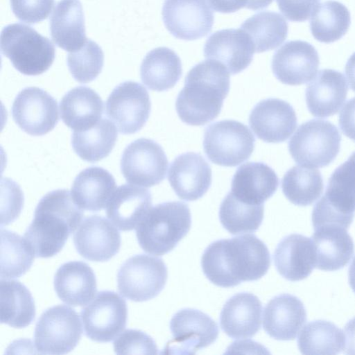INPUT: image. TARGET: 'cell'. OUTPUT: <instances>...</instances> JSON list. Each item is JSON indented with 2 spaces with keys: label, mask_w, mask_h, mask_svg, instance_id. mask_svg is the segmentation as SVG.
I'll return each mask as SVG.
<instances>
[{
  "label": "cell",
  "mask_w": 355,
  "mask_h": 355,
  "mask_svg": "<svg viewBox=\"0 0 355 355\" xmlns=\"http://www.w3.org/2000/svg\"><path fill=\"white\" fill-rule=\"evenodd\" d=\"M270 265L267 246L254 234L216 241L206 248L201 259L206 277L224 288L257 280L266 274Z\"/></svg>",
  "instance_id": "cell-1"
},
{
  "label": "cell",
  "mask_w": 355,
  "mask_h": 355,
  "mask_svg": "<svg viewBox=\"0 0 355 355\" xmlns=\"http://www.w3.org/2000/svg\"><path fill=\"white\" fill-rule=\"evenodd\" d=\"M230 75L221 63L207 60L190 69L178 94L175 109L184 123L203 125L220 114L230 90Z\"/></svg>",
  "instance_id": "cell-2"
},
{
  "label": "cell",
  "mask_w": 355,
  "mask_h": 355,
  "mask_svg": "<svg viewBox=\"0 0 355 355\" xmlns=\"http://www.w3.org/2000/svg\"><path fill=\"white\" fill-rule=\"evenodd\" d=\"M83 210L68 190H54L44 195L24 234L35 256L49 258L57 254L81 223Z\"/></svg>",
  "instance_id": "cell-3"
},
{
  "label": "cell",
  "mask_w": 355,
  "mask_h": 355,
  "mask_svg": "<svg viewBox=\"0 0 355 355\" xmlns=\"http://www.w3.org/2000/svg\"><path fill=\"white\" fill-rule=\"evenodd\" d=\"M191 225V212L187 204L166 202L150 209L136 227V236L144 252L162 256L177 245Z\"/></svg>",
  "instance_id": "cell-4"
},
{
  "label": "cell",
  "mask_w": 355,
  "mask_h": 355,
  "mask_svg": "<svg viewBox=\"0 0 355 355\" xmlns=\"http://www.w3.org/2000/svg\"><path fill=\"white\" fill-rule=\"evenodd\" d=\"M0 46L1 53L24 75L43 73L55 59V49L53 43L32 27L20 23L3 28Z\"/></svg>",
  "instance_id": "cell-5"
},
{
  "label": "cell",
  "mask_w": 355,
  "mask_h": 355,
  "mask_svg": "<svg viewBox=\"0 0 355 355\" xmlns=\"http://www.w3.org/2000/svg\"><path fill=\"white\" fill-rule=\"evenodd\" d=\"M341 136L331 122L311 119L301 124L288 142V150L298 164L321 168L332 162L338 154Z\"/></svg>",
  "instance_id": "cell-6"
},
{
  "label": "cell",
  "mask_w": 355,
  "mask_h": 355,
  "mask_svg": "<svg viewBox=\"0 0 355 355\" xmlns=\"http://www.w3.org/2000/svg\"><path fill=\"white\" fill-rule=\"evenodd\" d=\"M255 139L250 129L234 120H223L206 128L203 148L208 159L219 166H236L251 156Z\"/></svg>",
  "instance_id": "cell-7"
},
{
  "label": "cell",
  "mask_w": 355,
  "mask_h": 355,
  "mask_svg": "<svg viewBox=\"0 0 355 355\" xmlns=\"http://www.w3.org/2000/svg\"><path fill=\"white\" fill-rule=\"evenodd\" d=\"M82 332L76 311L58 304L45 310L38 319L34 332L35 345L40 354H67L76 347Z\"/></svg>",
  "instance_id": "cell-8"
},
{
  "label": "cell",
  "mask_w": 355,
  "mask_h": 355,
  "mask_svg": "<svg viewBox=\"0 0 355 355\" xmlns=\"http://www.w3.org/2000/svg\"><path fill=\"white\" fill-rule=\"evenodd\" d=\"M168 277L167 267L160 258L137 254L128 259L117 273L120 294L134 302H144L159 294Z\"/></svg>",
  "instance_id": "cell-9"
},
{
  "label": "cell",
  "mask_w": 355,
  "mask_h": 355,
  "mask_svg": "<svg viewBox=\"0 0 355 355\" xmlns=\"http://www.w3.org/2000/svg\"><path fill=\"white\" fill-rule=\"evenodd\" d=\"M85 336L93 341L108 343L125 329L128 309L123 298L111 291L97 293L80 312Z\"/></svg>",
  "instance_id": "cell-10"
},
{
  "label": "cell",
  "mask_w": 355,
  "mask_h": 355,
  "mask_svg": "<svg viewBox=\"0 0 355 355\" xmlns=\"http://www.w3.org/2000/svg\"><path fill=\"white\" fill-rule=\"evenodd\" d=\"M150 109L148 91L134 81H125L116 86L105 103L107 116L123 135L140 130L149 117Z\"/></svg>",
  "instance_id": "cell-11"
},
{
  "label": "cell",
  "mask_w": 355,
  "mask_h": 355,
  "mask_svg": "<svg viewBox=\"0 0 355 355\" xmlns=\"http://www.w3.org/2000/svg\"><path fill=\"white\" fill-rule=\"evenodd\" d=\"M120 166L128 183L150 187L165 178L168 159L159 144L152 139L140 138L124 149Z\"/></svg>",
  "instance_id": "cell-12"
},
{
  "label": "cell",
  "mask_w": 355,
  "mask_h": 355,
  "mask_svg": "<svg viewBox=\"0 0 355 355\" xmlns=\"http://www.w3.org/2000/svg\"><path fill=\"white\" fill-rule=\"evenodd\" d=\"M173 338L165 348L167 354H195L216 341L217 324L207 314L193 309H183L171 318Z\"/></svg>",
  "instance_id": "cell-13"
},
{
  "label": "cell",
  "mask_w": 355,
  "mask_h": 355,
  "mask_svg": "<svg viewBox=\"0 0 355 355\" xmlns=\"http://www.w3.org/2000/svg\"><path fill=\"white\" fill-rule=\"evenodd\" d=\"M12 116L22 130L33 136L48 133L59 120L56 101L36 87H26L17 95L12 106Z\"/></svg>",
  "instance_id": "cell-14"
},
{
  "label": "cell",
  "mask_w": 355,
  "mask_h": 355,
  "mask_svg": "<svg viewBox=\"0 0 355 355\" xmlns=\"http://www.w3.org/2000/svg\"><path fill=\"white\" fill-rule=\"evenodd\" d=\"M162 19L174 37L194 40L211 32L214 17L207 0H165Z\"/></svg>",
  "instance_id": "cell-15"
},
{
  "label": "cell",
  "mask_w": 355,
  "mask_h": 355,
  "mask_svg": "<svg viewBox=\"0 0 355 355\" xmlns=\"http://www.w3.org/2000/svg\"><path fill=\"white\" fill-rule=\"evenodd\" d=\"M315 206L349 227L355 213V152L331 174L324 195Z\"/></svg>",
  "instance_id": "cell-16"
},
{
  "label": "cell",
  "mask_w": 355,
  "mask_h": 355,
  "mask_svg": "<svg viewBox=\"0 0 355 355\" xmlns=\"http://www.w3.org/2000/svg\"><path fill=\"white\" fill-rule=\"evenodd\" d=\"M73 240L77 252L92 261L110 260L119 252L121 246V236L116 226L99 215L82 220Z\"/></svg>",
  "instance_id": "cell-17"
},
{
  "label": "cell",
  "mask_w": 355,
  "mask_h": 355,
  "mask_svg": "<svg viewBox=\"0 0 355 355\" xmlns=\"http://www.w3.org/2000/svg\"><path fill=\"white\" fill-rule=\"evenodd\" d=\"M318 53L313 46L302 40L285 43L274 53L272 70L280 82L300 85L312 80L319 67Z\"/></svg>",
  "instance_id": "cell-18"
},
{
  "label": "cell",
  "mask_w": 355,
  "mask_h": 355,
  "mask_svg": "<svg viewBox=\"0 0 355 355\" xmlns=\"http://www.w3.org/2000/svg\"><path fill=\"white\" fill-rule=\"evenodd\" d=\"M249 124L261 140L268 143L285 141L297 126V116L293 107L279 98L259 102L251 111Z\"/></svg>",
  "instance_id": "cell-19"
},
{
  "label": "cell",
  "mask_w": 355,
  "mask_h": 355,
  "mask_svg": "<svg viewBox=\"0 0 355 355\" xmlns=\"http://www.w3.org/2000/svg\"><path fill=\"white\" fill-rule=\"evenodd\" d=\"M168 180L175 194L187 201L202 197L211 184V169L200 154L188 152L171 163Z\"/></svg>",
  "instance_id": "cell-20"
},
{
  "label": "cell",
  "mask_w": 355,
  "mask_h": 355,
  "mask_svg": "<svg viewBox=\"0 0 355 355\" xmlns=\"http://www.w3.org/2000/svg\"><path fill=\"white\" fill-rule=\"evenodd\" d=\"M254 52L251 38L241 28L216 31L208 37L204 46L205 57L221 63L232 74L246 69Z\"/></svg>",
  "instance_id": "cell-21"
},
{
  "label": "cell",
  "mask_w": 355,
  "mask_h": 355,
  "mask_svg": "<svg viewBox=\"0 0 355 355\" xmlns=\"http://www.w3.org/2000/svg\"><path fill=\"white\" fill-rule=\"evenodd\" d=\"M263 316V329L279 340H293L306 321L302 301L287 293L272 298L266 305Z\"/></svg>",
  "instance_id": "cell-22"
},
{
  "label": "cell",
  "mask_w": 355,
  "mask_h": 355,
  "mask_svg": "<svg viewBox=\"0 0 355 355\" xmlns=\"http://www.w3.org/2000/svg\"><path fill=\"white\" fill-rule=\"evenodd\" d=\"M261 302L254 294H235L227 300L221 310L220 327L234 339L253 337L261 327Z\"/></svg>",
  "instance_id": "cell-23"
},
{
  "label": "cell",
  "mask_w": 355,
  "mask_h": 355,
  "mask_svg": "<svg viewBox=\"0 0 355 355\" xmlns=\"http://www.w3.org/2000/svg\"><path fill=\"white\" fill-rule=\"evenodd\" d=\"M348 86L340 71L324 69L319 71L306 89L309 111L316 117H328L336 114L344 103Z\"/></svg>",
  "instance_id": "cell-24"
},
{
  "label": "cell",
  "mask_w": 355,
  "mask_h": 355,
  "mask_svg": "<svg viewBox=\"0 0 355 355\" xmlns=\"http://www.w3.org/2000/svg\"><path fill=\"white\" fill-rule=\"evenodd\" d=\"M273 259L277 270L287 280L306 278L316 265L312 239L299 234L286 236L278 243Z\"/></svg>",
  "instance_id": "cell-25"
},
{
  "label": "cell",
  "mask_w": 355,
  "mask_h": 355,
  "mask_svg": "<svg viewBox=\"0 0 355 355\" xmlns=\"http://www.w3.org/2000/svg\"><path fill=\"white\" fill-rule=\"evenodd\" d=\"M151 205L152 196L148 189L125 184L112 193L106 205V214L119 230L131 231L136 229Z\"/></svg>",
  "instance_id": "cell-26"
},
{
  "label": "cell",
  "mask_w": 355,
  "mask_h": 355,
  "mask_svg": "<svg viewBox=\"0 0 355 355\" xmlns=\"http://www.w3.org/2000/svg\"><path fill=\"white\" fill-rule=\"evenodd\" d=\"M278 186L279 178L272 168L263 162H248L235 172L230 192L246 203L263 205Z\"/></svg>",
  "instance_id": "cell-27"
},
{
  "label": "cell",
  "mask_w": 355,
  "mask_h": 355,
  "mask_svg": "<svg viewBox=\"0 0 355 355\" xmlns=\"http://www.w3.org/2000/svg\"><path fill=\"white\" fill-rule=\"evenodd\" d=\"M314 230L311 239L315 252V268L335 271L345 266L354 253V244L347 229L327 225Z\"/></svg>",
  "instance_id": "cell-28"
},
{
  "label": "cell",
  "mask_w": 355,
  "mask_h": 355,
  "mask_svg": "<svg viewBox=\"0 0 355 355\" xmlns=\"http://www.w3.org/2000/svg\"><path fill=\"white\" fill-rule=\"evenodd\" d=\"M54 288L58 297L65 304L85 306L93 299L97 291L96 276L86 263L69 261L57 270Z\"/></svg>",
  "instance_id": "cell-29"
},
{
  "label": "cell",
  "mask_w": 355,
  "mask_h": 355,
  "mask_svg": "<svg viewBox=\"0 0 355 355\" xmlns=\"http://www.w3.org/2000/svg\"><path fill=\"white\" fill-rule=\"evenodd\" d=\"M51 36L60 48L73 52L86 42L85 17L79 0H61L50 18Z\"/></svg>",
  "instance_id": "cell-30"
},
{
  "label": "cell",
  "mask_w": 355,
  "mask_h": 355,
  "mask_svg": "<svg viewBox=\"0 0 355 355\" xmlns=\"http://www.w3.org/2000/svg\"><path fill=\"white\" fill-rule=\"evenodd\" d=\"M115 189V180L109 171L102 167L92 166L76 177L71 194L82 209L98 211L107 205Z\"/></svg>",
  "instance_id": "cell-31"
},
{
  "label": "cell",
  "mask_w": 355,
  "mask_h": 355,
  "mask_svg": "<svg viewBox=\"0 0 355 355\" xmlns=\"http://www.w3.org/2000/svg\"><path fill=\"white\" fill-rule=\"evenodd\" d=\"M60 116L73 130L89 128L98 122L103 112V101L92 89L78 86L66 93L60 103Z\"/></svg>",
  "instance_id": "cell-32"
},
{
  "label": "cell",
  "mask_w": 355,
  "mask_h": 355,
  "mask_svg": "<svg viewBox=\"0 0 355 355\" xmlns=\"http://www.w3.org/2000/svg\"><path fill=\"white\" fill-rule=\"evenodd\" d=\"M182 73L178 55L167 47H158L149 51L140 67L143 83L150 89L162 92L173 88Z\"/></svg>",
  "instance_id": "cell-33"
},
{
  "label": "cell",
  "mask_w": 355,
  "mask_h": 355,
  "mask_svg": "<svg viewBox=\"0 0 355 355\" xmlns=\"http://www.w3.org/2000/svg\"><path fill=\"white\" fill-rule=\"evenodd\" d=\"M1 322L14 328H24L35 319V306L29 290L17 280L1 279Z\"/></svg>",
  "instance_id": "cell-34"
},
{
  "label": "cell",
  "mask_w": 355,
  "mask_h": 355,
  "mask_svg": "<svg viewBox=\"0 0 355 355\" xmlns=\"http://www.w3.org/2000/svg\"><path fill=\"white\" fill-rule=\"evenodd\" d=\"M116 139L117 130L114 123L101 119L89 128L73 130L71 145L82 159L94 163L110 155Z\"/></svg>",
  "instance_id": "cell-35"
},
{
  "label": "cell",
  "mask_w": 355,
  "mask_h": 355,
  "mask_svg": "<svg viewBox=\"0 0 355 355\" xmlns=\"http://www.w3.org/2000/svg\"><path fill=\"white\" fill-rule=\"evenodd\" d=\"M251 38L256 53L278 47L286 40L288 24L279 13L262 11L246 19L241 26Z\"/></svg>",
  "instance_id": "cell-36"
},
{
  "label": "cell",
  "mask_w": 355,
  "mask_h": 355,
  "mask_svg": "<svg viewBox=\"0 0 355 355\" xmlns=\"http://www.w3.org/2000/svg\"><path fill=\"white\" fill-rule=\"evenodd\" d=\"M345 343L342 329L323 320L307 323L297 338L299 350L303 354H336L344 349Z\"/></svg>",
  "instance_id": "cell-37"
},
{
  "label": "cell",
  "mask_w": 355,
  "mask_h": 355,
  "mask_svg": "<svg viewBox=\"0 0 355 355\" xmlns=\"http://www.w3.org/2000/svg\"><path fill=\"white\" fill-rule=\"evenodd\" d=\"M350 13L343 3L327 1L318 5L312 14L310 29L314 38L323 43L340 40L348 31Z\"/></svg>",
  "instance_id": "cell-38"
},
{
  "label": "cell",
  "mask_w": 355,
  "mask_h": 355,
  "mask_svg": "<svg viewBox=\"0 0 355 355\" xmlns=\"http://www.w3.org/2000/svg\"><path fill=\"white\" fill-rule=\"evenodd\" d=\"M323 180L318 169L295 166L288 170L282 180L286 198L297 206L312 205L322 195Z\"/></svg>",
  "instance_id": "cell-39"
},
{
  "label": "cell",
  "mask_w": 355,
  "mask_h": 355,
  "mask_svg": "<svg viewBox=\"0 0 355 355\" xmlns=\"http://www.w3.org/2000/svg\"><path fill=\"white\" fill-rule=\"evenodd\" d=\"M263 212V205L246 203L230 191L220 204L219 219L232 234L254 232L262 223Z\"/></svg>",
  "instance_id": "cell-40"
},
{
  "label": "cell",
  "mask_w": 355,
  "mask_h": 355,
  "mask_svg": "<svg viewBox=\"0 0 355 355\" xmlns=\"http://www.w3.org/2000/svg\"><path fill=\"white\" fill-rule=\"evenodd\" d=\"M1 279L19 277L31 267L35 254L26 240L12 231L1 228Z\"/></svg>",
  "instance_id": "cell-41"
},
{
  "label": "cell",
  "mask_w": 355,
  "mask_h": 355,
  "mask_svg": "<svg viewBox=\"0 0 355 355\" xmlns=\"http://www.w3.org/2000/svg\"><path fill=\"white\" fill-rule=\"evenodd\" d=\"M67 66L73 78L81 83L94 80L101 72L104 55L101 48L88 40L78 50L69 52Z\"/></svg>",
  "instance_id": "cell-42"
},
{
  "label": "cell",
  "mask_w": 355,
  "mask_h": 355,
  "mask_svg": "<svg viewBox=\"0 0 355 355\" xmlns=\"http://www.w3.org/2000/svg\"><path fill=\"white\" fill-rule=\"evenodd\" d=\"M117 354H157V347L154 340L146 333L137 329H126L113 343Z\"/></svg>",
  "instance_id": "cell-43"
},
{
  "label": "cell",
  "mask_w": 355,
  "mask_h": 355,
  "mask_svg": "<svg viewBox=\"0 0 355 355\" xmlns=\"http://www.w3.org/2000/svg\"><path fill=\"white\" fill-rule=\"evenodd\" d=\"M1 226L13 222L19 216L24 205V194L19 186L5 178L1 182Z\"/></svg>",
  "instance_id": "cell-44"
},
{
  "label": "cell",
  "mask_w": 355,
  "mask_h": 355,
  "mask_svg": "<svg viewBox=\"0 0 355 355\" xmlns=\"http://www.w3.org/2000/svg\"><path fill=\"white\" fill-rule=\"evenodd\" d=\"M13 14L21 21L36 24L46 19L52 11L54 0H10Z\"/></svg>",
  "instance_id": "cell-45"
},
{
  "label": "cell",
  "mask_w": 355,
  "mask_h": 355,
  "mask_svg": "<svg viewBox=\"0 0 355 355\" xmlns=\"http://www.w3.org/2000/svg\"><path fill=\"white\" fill-rule=\"evenodd\" d=\"M320 0H277L281 12L290 21H304L310 17Z\"/></svg>",
  "instance_id": "cell-46"
},
{
  "label": "cell",
  "mask_w": 355,
  "mask_h": 355,
  "mask_svg": "<svg viewBox=\"0 0 355 355\" xmlns=\"http://www.w3.org/2000/svg\"><path fill=\"white\" fill-rule=\"evenodd\" d=\"M338 121L343 133L355 141V97L349 100L343 106Z\"/></svg>",
  "instance_id": "cell-47"
},
{
  "label": "cell",
  "mask_w": 355,
  "mask_h": 355,
  "mask_svg": "<svg viewBox=\"0 0 355 355\" xmlns=\"http://www.w3.org/2000/svg\"><path fill=\"white\" fill-rule=\"evenodd\" d=\"M211 8L219 12L231 13L245 7L247 0H207Z\"/></svg>",
  "instance_id": "cell-48"
},
{
  "label": "cell",
  "mask_w": 355,
  "mask_h": 355,
  "mask_svg": "<svg viewBox=\"0 0 355 355\" xmlns=\"http://www.w3.org/2000/svg\"><path fill=\"white\" fill-rule=\"evenodd\" d=\"M345 338L344 352L347 354H355V317L345 324Z\"/></svg>",
  "instance_id": "cell-49"
},
{
  "label": "cell",
  "mask_w": 355,
  "mask_h": 355,
  "mask_svg": "<svg viewBox=\"0 0 355 355\" xmlns=\"http://www.w3.org/2000/svg\"><path fill=\"white\" fill-rule=\"evenodd\" d=\"M345 71L349 87L355 92V53L348 59Z\"/></svg>",
  "instance_id": "cell-50"
},
{
  "label": "cell",
  "mask_w": 355,
  "mask_h": 355,
  "mask_svg": "<svg viewBox=\"0 0 355 355\" xmlns=\"http://www.w3.org/2000/svg\"><path fill=\"white\" fill-rule=\"evenodd\" d=\"M273 0H247L245 8L252 10H258L267 8Z\"/></svg>",
  "instance_id": "cell-51"
},
{
  "label": "cell",
  "mask_w": 355,
  "mask_h": 355,
  "mask_svg": "<svg viewBox=\"0 0 355 355\" xmlns=\"http://www.w3.org/2000/svg\"><path fill=\"white\" fill-rule=\"evenodd\" d=\"M349 283L350 287L355 293V257L349 268Z\"/></svg>",
  "instance_id": "cell-52"
}]
</instances>
